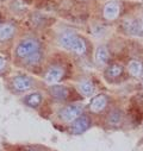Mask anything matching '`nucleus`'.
Here are the masks:
<instances>
[{
  "mask_svg": "<svg viewBox=\"0 0 143 151\" xmlns=\"http://www.w3.org/2000/svg\"><path fill=\"white\" fill-rule=\"evenodd\" d=\"M38 49H40V43L36 40H25L17 47V56L25 58L29 55L38 51Z\"/></svg>",
  "mask_w": 143,
  "mask_h": 151,
  "instance_id": "nucleus-1",
  "label": "nucleus"
},
{
  "mask_svg": "<svg viewBox=\"0 0 143 151\" xmlns=\"http://www.w3.org/2000/svg\"><path fill=\"white\" fill-rule=\"evenodd\" d=\"M81 112H82V107L80 105H70L64 107L61 111V118L64 122H74L77 118H79L81 116Z\"/></svg>",
  "mask_w": 143,
  "mask_h": 151,
  "instance_id": "nucleus-2",
  "label": "nucleus"
},
{
  "mask_svg": "<svg viewBox=\"0 0 143 151\" xmlns=\"http://www.w3.org/2000/svg\"><path fill=\"white\" fill-rule=\"evenodd\" d=\"M90 125H91L90 118H88L87 116H80L79 118H77V119L73 122L70 130H72V132H73V133L79 134V133L85 132V131L90 127Z\"/></svg>",
  "mask_w": 143,
  "mask_h": 151,
  "instance_id": "nucleus-3",
  "label": "nucleus"
},
{
  "mask_svg": "<svg viewBox=\"0 0 143 151\" xmlns=\"http://www.w3.org/2000/svg\"><path fill=\"white\" fill-rule=\"evenodd\" d=\"M77 40H78V36H77L74 32H72V31H66V32L61 33L60 37H58L60 44H61L63 48L70 49V50H73Z\"/></svg>",
  "mask_w": 143,
  "mask_h": 151,
  "instance_id": "nucleus-4",
  "label": "nucleus"
},
{
  "mask_svg": "<svg viewBox=\"0 0 143 151\" xmlns=\"http://www.w3.org/2000/svg\"><path fill=\"white\" fill-rule=\"evenodd\" d=\"M121 7L119 4L116 1H110L104 6V17L107 20H115L119 14Z\"/></svg>",
  "mask_w": 143,
  "mask_h": 151,
  "instance_id": "nucleus-5",
  "label": "nucleus"
},
{
  "mask_svg": "<svg viewBox=\"0 0 143 151\" xmlns=\"http://www.w3.org/2000/svg\"><path fill=\"white\" fill-rule=\"evenodd\" d=\"M63 78V69L60 67H51L47 74H46V82L49 85H54L56 82H58L61 79Z\"/></svg>",
  "mask_w": 143,
  "mask_h": 151,
  "instance_id": "nucleus-6",
  "label": "nucleus"
},
{
  "mask_svg": "<svg viewBox=\"0 0 143 151\" xmlns=\"http://www.w3.org/2000/svg\"><path fill=\"white\" fill-rule=\"evenodd\" d=\"M13 86L17 91L25 92L32 87V80L29 79L27 76H17L13 80Z\"/></svg>",
  "mask_w": 143,
  "mask_h": 151,
  "instance_id": "nucleus-7",
  "label": "nucleus"
},
{
  "mask_svg": "<svg viewBox=\"0 0 143 151\" xmlns=\"http://www.w3.org/2000/svg\"><path fill=\"white\" fill-rule=\"evenodd\" d=\"M106 104H107V99L105 95H97L92 99V101L90 104V108L92 112L99 113L100 111H103L106 107Z\"/></svg>",
  "mask_w": 143,
  "mask_h": 151,
  "instance_id": "nucleus-8",
  "label": "nucleus"
},
{
  "mask_svg": "<svg viewBox=\"0 0 143 151\" xmlns=\"http://www.w3.org/2000/svg\"><path fill=\"white\" fill-rule=\"evenodd\" d=\"M49 93L51 96L56 98V99H66L69 94L68 89L64 87V86H61V85H51V87L49 88Z\"/></svg>",
  "mask_w": 143,
  "mask_h": 151,
  "instance_id": "nucleus-9",
  "label": "nucleus"
},
{
  "mask_svg": "<svg viewBox=\"0 0 143 151\" xmlns=\"http://www.w3.org/2000/svg\"><path fill=\"white\" fill-rule=\"evenodd\" d=\"M14 35V26L12 24H4L0 26V42H5L12 38Z\"/></svg>",
  "mask_w": 143,
  "mask_h": 151,
  "instance_id": "nucleus-10",
  "label": "nucleus"
},
{
  "mask_svg": "<svg viewBox=\"0 0 143 151\" xmlns=\"http://www.w3.org/2000/svg\"><path fill=\"white\" fill-rule=\"evenodd\" d=\"M79 89L86 96H90L94 93V86L90 80H81L79 82Z\"/></svg>",
  "mask_w": 143,
  "mask_h": 151,
  "instance_id": "nucleus-11",
  "label": "nucleus"
},
{
  "mask_svg": "<svg viewBox=\"0 0 143 151\" xmlns=\"http://www.w3.org/2000/svg\"><path fill=\"white\" fill-rule=\"evenodd\" d=\"M109 60V52H107L106 48L99 47L95 51V62L98 64H105Z\"/></svg>",
  "mask_w": 143,
  "mask_h": 151,
  "instance_id": "nucleus-12",
  "label": "nucleus"
},
{
  "mask_svg": "<svg viewBox=\"0 0 143 151\" xmlns=\"http://www.w3.org/2000/svg\"><path fill=\"white\" fill-rule=\"evenodd\" d=\"M129 71L132 76H139L143 71V65L138 61H130L129 62Z\"/></svg>",
  "mask_w": 143,
  "mask_h": 151,
  "instance_id": "nucleus-13",
  "label": "nucleus"
},
{
  "mask_svg": "<svg viewBox=\"0 0 143 151\" xmlns=\"http://www.w3.org/2000/svg\"><path fill=\"white\" fill-rule=\"evenodd\" d=\"M126 30L130 35L132 36H138L142 33V27L139 26V24L136 22V20H129L126 22Z\"/></svg>",
  "mask_w": 143,
  "mask_h": 151,
  "instance_id": "nucleus-14",
  "label": "nucleus"
},
{
  "mask_svg": "<svg viewBox=\"0 0 143 151\" xmlns=\"http://www.w3.org/2000/svg\"><path fill=\"white\" fill-rule=\"evenodd\" d=\"M107 123L112 126H118L122 123V113L119 111H112L107 117Z\"/></svg>",
  "mask_w": 143,
  "mask_h": 151,
  "instance_id": "nucleus-15",
  "label": "nucleus"
},
{
  "mask_svg": "<svg viewBox=\"0 0 143 151\" xmlns=\"http://www.w3.org/2000/svg\"><path fill=\"white\" fill-rule=\"evenodd\" d=\"M42 101V95L40 93H33V94H30L26 96L25 99V102L31 106V107H37Z\"/></svg>",
  "mask_w": 143,
  "mask_h": 151,
  "instance_id": "nucleus-16",
  "label": "nucleus"
},
{
  "mask_svg": "<svg viewBox=\"0 0 143 151\" xmlns=\"http://www.w3.org/2000/svg\"><path fill=\"white\" fill-rule=\"evenodd\" d=\"M73 50L78 54V55H84L86 52V42L84 38H80V37H78V40L74 44V48Z\"/></svg>",
  "mask_w": 143,
  "mask_h": 151,
  "instance_id": "nucleus-17",
  "label": "nucleus"
},
{
  "mask_svg": "<svg viewBox=\"0 0 143 151\" xmlns=\"http://www.w3.org/2000/svg\"><path fill=\"white\" fill-rule=\"evenodd\" d=\"M122 71H123L122 65H119V64H112L109 69H107V75L111 76V78H117V76H119V75L122 74Z\"/></svg>",
  "mask_w": 143,
  "mask_h": 151,
  "instance_id": "nucleus-18",
  "label": "nucleus"
},
{
  "mask_svg": "<svg viewBox=\"0 0 143 151\" xmlns=\"http://www.w3.org/2000/svg\"><path fill=\"white\" fill-rule=\"evenodd\" d=\"M41 58H42L41 54H40L38 51H36V52H33V54L29 55L27 57H25V61H26V63H27V64L33 65V64H37V63L41 61Z\"/></svg>",
  "mask_w": 143,
  "mask_h": 151,
  "instance_id": "nucleus-19",
  "label": "nucleus"
},
{
  "mask_svg": "<svg viewBox=\"0 0 143 151\" xmlns=\"http://www.w3.org/2000/svg\"><path fill=\"white\" fill-rule=\"evenodd\" d=\"M5 65H6V60H5V58H3V57H0V73H1V71L4 70Z\"/></svg>",
  "mask_w": 143,
  "mask_h": 151,
  "instance_id": "nucleus-20",
  "label": "nucleus"
},
{
  "mask_svg": "<svg viewBox=\"0 0 143 151\" xmlns=\"http://www.w3.org/2000/svg\"><path fill=\"white\" fill-rule=\"evenodd\" d=\"M142 30H143V19H142Z\"/></svg>",
  "mask_w": 143,
  "mask_h": 151,
  "instance_id": "nucleus-21",
  "label": "nucleus"
},
{
  "mask_svg": "<svg viewBox=\"0 0 143 151\" xmlns=\"http://www.w3.org/2000/svg\"><path fill=\"white\" fill-rule=\"evenodd\" d=\"M30 151H35V150H30Z\"/></svg>",
  "mask_w": 143,
  "mask_h": 151,
  "instance_id": "nucleus-22",
  "label": "nucleus"
},
{
  "mask_svg": "<svg viewBox=\"0 0 143 151\" xmlns=\"http://www.w3.org/2000/svg\"><path fill=\"white\" fill-rule=\"evenodd\" d=\"M82 1H86V0H82Z\"/></svg>",
  "mask_w": 143,
  "mask_h": 151,
  "instance_id": "nucleus-23",
  "label": "nucleus"
}]
</instances>
